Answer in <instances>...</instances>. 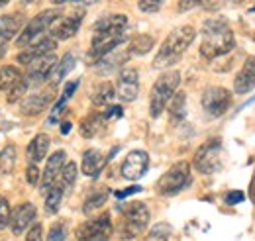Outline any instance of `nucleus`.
Here are the masks:
<instances>
[{
  "label": "nucleus",
  "mask_w": 255,
  "mask_h": 241,
  "mask_svg": "<svg viewBox=\"0 0 255 241\" xmlns=\"http://www.w3.org/2000/svg\"><path fill=\"white\" fill-rule=\"evenodd\" d=\"M236 47L234 31L222 18H210L202 24V43L200 55L204 59H216L230 53Z\"/></svg>",
  "instance_id": "obj_1"
},
{
  "label": "nucleus",
  "mask_w": 255,
  "mask_h": 241,
  "mask_svg": "<svg viewBox=\"0 0 255 241\" xmlns=\"http://www.w3.org/2000/svg\"><path fill=\"white\" fill-rule=\"evenodd\" d=\"M194 37H196V30L192 26L175 28L161 43L159 51L153 59V67L155 69H169V67L177 65L181 57L185 55V51L191 47Z\"/></svg>",
  "instance_id": "obj_2"
},
{
  "label": "nucleus",
  "mask_w": 255,
  "mask_h": 241,
  "mask_svg": "<svg viewBox=\"0 0 255 241\" xmlns=\"http://www.w3.org/2000/svg\"><path fill=\"white\" fill-rule=\"evenodd\" d=\"M181 85V73L177 71H167L155 81L151 94H149V114L151 118H159L171 98L177 94V89Z\"/></svg>",
  "instance_id": "obj_3"
},
{
  "label": "nucleus",
  "mask_w": 255,
  "mask_h": 241,
  "mask_svg": "<svg viewBox=\"0 0 255 241\" xmlns=\"http://www.w3.org/2000/svg\"><path fill=\"white\" fill-rule=\"evenodd\" d=\"M59 18H61V10H57V8L39 12L35 18H32V20L24 26V30L20 31V35H18V39H16V45L26 49V47H30L33 43H37V37L43 35L47 30H51L53 24H55Z\"/></svg>",
  "instance_id": "obj_4"
},
{
  "label": "nucleus",
  "mask_w": 255,
  "mask_h": 241,
  "mask_svg": "<svg viewBox=\"0 0 255 241\" xmlns=\"http://www.w3.org/2000/svg\"><path fill=\"white\" fill-rule=\"evenodd\" d=\"M149 224V208L143 202H131L124 208V218L120 224V238L133 240L137 238Z\"/></svg>",
  "instance_id": "obj_5"
},
{
  "label": "nucleus",
  "mask_w": 255,
  "mask_h": 241,
  "mask_svg": "<svg viewBox=\"0 0 255 241\" xmlns=\"http://www.w3.org/2000/svg\"><path fill=\"white\" fill-rule=\"evenodd\" d=\"M222 141L218 137L208 139L194 153V169L202 175H212L222 169Z\"/></svg>",
  "instance_id": "obj_6"
},
{
  "label": "nucleus",
  "mask_w": 255,
  "mask_h": 241,
  "mask_svg": "<svg viewBox=\"0 0 255 241\" xmlns=\"http://www.w3.org/2000/svg\"><path fill=\"white\" fill-rule=\"evenodd\" d=\"M126 30H112V31H98L93 37V43H91V49L87 53V59L89 63L96 65L98 61H102L106 55L114 53V49H118L120 43L126 41Z\"/></svg>",
  "instance_id": "obj_7"
},
{
  "label": "nucleus",
  "mask_w": 255,
  "mask_h": 241,
  "mask_svg": "<svg viewBox=\"0 0 255 241\" xmlns=\"http://www.w3.org/2000/svg\"><path fill=\"white\" fill-rule=\"evenodd\" d=\"M189 184H191V167L187 161H179L159 179L157 190L165 196H171V194L181 192Z\"/></svg>",
  "instance_id": "obj_8"
},
{
  "label": "nucleus",
  "mask_w": 255,
  "mask_h": 241,
  "mask_svg": "<svg viewBox=\"0 0 255 241\" xmlns=\"http://www.w3.org/2000/svg\"><path fill=\"white\" fill-rule=\"evenodd\" d=\"M112 220L108 214L96 216L93 220H87L77 228V240L79 241H108L112 238Z\"/></svg>",
  "instance_id": "obj_9"
},
{
  "label": "nucleus",
  "mask_w": 255,
  "mask_h": 241,
  "mask_svg": "<svg viewBox=\"0 0 255 241\" xmlns=\"http://www.w3.org/2000/svg\"><path fill=\"white\" fill-rule=\"evenodd\" d=\"M230 104H232V94L224 87H208L202 92V108L212 118L226 114Z\"/></svg>",
  "instance_id": "obj_10"
},
{
  "label": "nucleus",
  "mask_w": 255,
  "mask_h": 241,
  "mask_svg": "<svg viewBox=\"0 0 255 241\" xmlns=\"http://www.w3.org/2000/svg\"><path fill=\"white\" fill-rule=\"evenodd\" d=\"M147 167H149V155L145 151L135 149L126 155V159L120 167V173L128 181H137L147 173Z\"/></svg>",
  "instance_id": "obj_11"
},
{
  "label": "nucleus",
  "mask_w": 255,
  "mask_h": 241,
  "mask_svg": "<svg viewBox=\"0 0 255 241\" xmlns=\"http://www.w3.org/2000/svg\"><path fill=\"white\" fill-rule=\"evenodd\" d=\"M57 61L59 59L55 57V53H47V55H43V57L35 59L33 63L28 65L26 81H28L30 85H41V83L49 81V77H51V73H53V69H55Z\"/></svg>",
  "instance_id": "obj_12"
},
{
  "label": "nucleus",
  "mask_w": 255,
  "mask_h": 241,
  "mask_svg": "<svg viewBox=\"0 0 255 241\" xmlns=\"http://www.w3.org/2000/svg\"><path fill=\"white\" fill-rule=\"evenodd\" d=\"M139 92V77L135 69H120L118 73V83H116V94L124 100V102H131L137 98Z\"/></svg>",
  "instance_id": "obj_13"
},
{
  "label": "nucleus",
  "mask_w": 255,
  "mask_h": 241,
  "mask_svg": "<svg viewBox=\"0 0 255 241\" xmlns=\"http://www.w3.org/2000/svg\"><path fill=\"white\" fill-rule=\"evenodd\" d=\"M53 98H55V87H49V89H45V91H39L32 94V96H28L22 104H20V112L24 114V116H39L51 102H53Z\"/></svg>",
  "instance_id": "obj_14"
},
{
  "label": "nucleus",
  "mask_w": 255,
  "mask_h": 241,
  "mask_svg": "<svg viewBox=\"0 0 255 241\" xmlns=\"http://www.w3.org/2000/svg\"><path fill=\"white\" fill-rule=\"evenodd\" d=\"M65 161H67V155H65L63 149L55 151L47 159L45 169H43V177H41V184H39V190L41 192H47L57 182V179H59V175H61V171H63L65 167Z\"/></svg>",
  "instance_id": "obj_15"
},
{
  "label": "nucleus",
  "mask_w": 255,
  "mask_h": 241,
  "mask_svg": "<svg viewBox=\"0 0 255 241\" xmlns=\"http://www.w3.org/2000/svg\"><path fill=\"white\" fill-rule=\"evenodd\" d=\"M37 216V210L32 202H22L18 204L14 210H12V216H10V230L14 236H20L22 232H26L30 226L33 224Z\"/></svg>",
  "instance_id": "obj_16"
},
{
  "label": "nucleus",
  "mask_w": 255,
  "mask_h": 241,
  "mask_svg": "<svg viewBox=\"0 0 255 241\" xmlns=\"http://www.w3.org/2000/svg\"><path fill=\"white\" fill-rule=\"evenodd\" d=\"M83 18H85V12L83 10H77V14H71V16H65V18H59L55 24H53V28H51V37L57 41V39H69V37H73L79 28H81V24H83Z\"/></svg>",
  "instance_id": "obj_17"
},
{
  "label": "nucleus",
  "mask_w": 255,
  "mask_h": 241,
  "mask_svg": "<svg viewBox=\"0 0 255 241\" xmlns=\"http://www.w3.org/2000/svg\"><path fill=\"white\" fill-rule=\"evenodd\" d=\"M55 47H57V43H55L53 37L39 39L37 43H33L30 47H26L24 51H20V53L16 55V61H18L20 65H26V67H28V65L33 63L35 59H39V57H43V55H47V53H53Z\"/></svg>",
  "instance_id": "obj_18"
},
{
  "label": "nucleus",
  "mask_w": 255,
  "mask_h": 241,
  "mask_svg": "<svg viewBox=\"0 0 255 241\" xmlns=\"http://www.w3.org/2000/svg\"><path fill=\"white\" fill-rule=\"evenodd\" d=\"M255 89V55L244 63L242 71L236 75L234 81V91L238 94H248Z\"/></svg>",
  "instance_id": "obj_19"
},
{
  "label": "nucleus",
  "mask_w": 255,
  "mask_h": 241,
  "mask_svg": "<svg viewBox=\"0 0 255 241\" xmlns=\"http://www.w3.org/2000/svg\"><path fill=\"white\" fill-rule=\"evenodd\" d=\"M24 26V14L16 12V14H4L0 16V45L8 43L16 33Z\"/></svg>",
  "instance_id": "obj_20"
},
{
  "label": "nucleus",
  "mask_w": 255,
  "mask_h": 241,
  "mask_svg": "<svg viewBox=\"0 0 255 241\" xmlns=\"http://www.w3.org/2000/svg\"><path fill=\"white\" fill-rule=\"evenodd\" d=\"M106 161H108V159H106L98 149L85 151V153H83V173H85L87 177H91V179H96V177L102 173Z\"/></svg>",
  "instance_id": "obj_21"
},
{
  "label": "nucleus",
  "mask_w": 255,
  "mask_h": 241,
  "mask_svg": "<svg viewBox=\"0 0 255 241\" xmlns=\"http://www.w3.org/2000/svg\"><path fill=\"white\" fill-rule=\"evenodd\" d=\"M106 116L102 114V112H93V114H89L85 120L81 121V135L83 137H87V139H93L96 137L102 129H104V125H106Z\"/></svg>",
  "instance_id": "obj_22"
},
{
  "label": "nucleus",
  "mask_w": 255,
  "mask_h": 241,
  "mask_svg": "<svg viewBox=\"0 0 255 241\" xmlns=\"http://www.w3.org/2000/svg\"><path fill=\"white\" fill-rule=\"evenodd\" d=\"M47 151H49V137H47L45 133H37L32 141H30V145H28L26 153H28L30 163L37 165L39 161H43V159H45Z\"/></svg>",
  "instance_id": "obj_23"
},
{
  "label": "nucleus",
  "mask_w": 255,
  "mask_h": 241,
  "mask_svg": "<svg viewBox=\"0 0 255 241\" xmlns=\"http://www.w3.org/2000/svg\"><path fill=\"white\" fill-rule=\"evenodd\" d=\"M128 26V18L124 14H108V16H102L100 20H96L93 24V31H112V30H126Z\"/></svg>",
  "instance_id": "obj_24"
},
{
  "label": "nucleus",
  "mask_w": 255,
  "mask_h": 241,
  "mask_svg": "<svg viewBox=\"0 0 255 241\" xmlns=\"http://www.w3.org/2000/svg\"><path fill=\"white\" fill-rule=\"evenodd\" d=\"M75 65H77V57H75L73 53H65L63 57L57 61V65H55V69H53V73H51V77H49L51 87L59 85L65 77L75 69Z\"/></svg>",
  "instance_id": "obj_25"
},
{
  "label": "nucleus",
  "mask_w": 255,
  "mask_h": 241,
  "mask_svg": "<svg viewBox=\"0 0 255 241\" xmlns=\"http://www.w3.org/2000/svg\"><path fill=\"white\" fill-rule=\"evenodd\" d=\"M155 39L153 35H147V33H137L129 39V45H128V53L129 55H145L151 51Z\"/></svg>",
  "instance_id": "obj_26"
},
{
  "label": "nucleus",
  "mask_w": 255,
  "mask_h": 241,
  "mask_svg": "<svg viewBox=\"0 0 255 241\" xmlns=\"http://www.w3.org/2000/svg\"><path fill=\"white\" fill-rule=\"evenodd\" d=\"M77 89H79V81H71V83H67V85H65L63 92H61L59 100L55 102V106H53V112H51V116H49V123H51V125H53V123H57L59 116L63 114L65 104L69 102V98L75 94V91H77Z\"/></svg>",
  "instance_id": "obj_27"
},
{
  "label": "nucleus",
  "mask_w": 255,
  "mask_h": 241,
  "mask_svg": "<svg viewBox=\"0 0 255 241\" xmlns=\"http://www.w3.org/2000/svg\"><path fill=\"white\" fill-rule=\"evenodd\" d=\"M22 79V73L14 65H2L0 67V92H10L12 87Z\"/></svg>",
  "instance_id": "obj_28"
},
{
  "label": "nucleus",
  "mask_w": 255,
  "mask_h": 241,
  "mask_svg": "<svg viewBox=\"0 0 255 241\" xmlns=\"http://www.w3.org/2000/svg\"><path fill=\"white\" fill-rule=\"evenodd\" d=\"M169 116L173 123H179L187 116V96L185 92H177L169 102Z\"/></svg>",
  "instance_id": "obj_29"
},
{
  "label": "nucleus",
  "mask_w": 255,
  "mask_h": 241,
  "mask_svg": "<svg viewBox=\"0 0 255 241\" xmlns=\"http://www.w3.org/2000/svg\"><path fill=\"white\" fill-rule=\"evenodd\" d=\"M16 159H18L16 145L8 143L6 147H2V151H0V175H10L16 167Z\"/></svg>",
  "instance_id": "obj_30"
},
{
  "label": "nucleus",
  "mask_w": 255,
  "mask_h": 241,
  "mask_svg": "<svg viewBox=\"0 0 255 241\" xmlns=\"http://www.w3.org/2000/svg\"><path fill=\"white\" fill-rule=\"evenodd\" d=\"M63 194L65 190L55 182L47 192H45V212L47 214H55L61 208V202H63Z\"/></svg>",
  "instance_id": "obj_31"
},
{
  "label": "nucleus",
  "mask_w": 255,
  "mask_h": 241,
  "mask_svg": "<svg viewBox=\"0 0 255 241\" xmlns=\"http://www.w3.org/2000/svg\"><path fill=\"white\" fill-rule=\"evenodd\" d=\"M128 51H122V53H110V55H106L102 61H98L96 63V67H98V73L100 75H104V73H112V71H116L122 63H126L128 61Z\"/></svg>",
  "instance_id": "obj_32"
},
{
  "label": "nucleus",
  "mask_w": 255,
  "mask_h": 241,
  "mask_svg": "<svg viewBox=\"0 0 255 241\" xmlns=\"http://www.w3.org/2000/svg\"><path fill=\"white\" fill-rule=\"evenodd\" d=\"M114 87L110 85V83H102L100 87H96L95 92H93V104L95 106H108L110 102H112V98H114Z\"/></svg>",
  "instance_id": "obj_33"
},
{
  "label": "nucleus",
  "mask_w": 255,
  "mask_h": 241,
  "mask_svg": "<svg viewBox=\"0 0 255 241\" xmlns=\"http://www.w3.org/2000/svg\"><path fill=\"white\" fill-rule=\"evenodd\" d=\"M106 200H108V190H106V188L96 190V192H93V194H91V196L85 200L83 212H85V214H93L95 210L102 208V206L106 204Z\"/></svg>",
  "instance_id": "obj_34"
},
{
  "label": "nucleus",
  "mask_w": 255,
  "mask_h": 241,
  "mask_svg": "<svg viewBox=\"0 0 255 241\" xmlns=\"http://www.w3.org/2000/svg\"><path fill=\"white\" fill-rule=\"evenodd\" d=\"M75 181H77V165H75L73 161H69V163H65L63 171H61V175H59V179H57V184L67 192V190L73 188Z\"/></svg>",
  "instance_id": "obj_35"
},
{
  "label": "nucleus",
  "mask_w": 255,
  "mask_h": 241,
  "mask_svg": "<svg viewBox=\"0 0 255 241\" xmlns=\"http://www.w3.org/2000/svg\"><path fill=\"white\" fill-rule=\"evenodd\" d=\"M28 87H30V83L26 81V77H22V79L12 87V91L8 92V102H18V100L28 92Z\"/></svg>",
  "instance_id": "obj_36"
},
{
  "label": "nucleus",
  "mask_w": 255,
  "mask_h": 241,
  "mask_svg": "<svg viewBox=\"0 0 255 241\" xmlns=\"http://www.w3.org/2000/svg\"><path fill=\"white\" fill-rule=\"evenodd\" d=\"M10 216H12V210L8 200L0 196V230H6V226H10Z\"/></svg>",
  "instance_id": "obj_37"
},
{
  "label": "nucleus",
  "mask_w": 255,
  "mask_h": 241,
  "mask_svg": "<svg viewBox=\"0 0 255 241\" xmlns=\"http://www.w3.org/2000/svg\"><path fill=\"white\" fill-rule=\"evenodd\" d=\"M65 238H67V228H65L63 222L53 224L49 234H47V241H65Z\"/></svg>",
  "instance_id": "obj_38"
},
{
  "label": "nucleus",
  "mask_w": 255,
  "mask_h": 241,
  "mask_svg": "<svg viewBox=\"0 0 255 241\" xmlns=\"http://www.w3.org/2000/svg\"><path fill=\"white\" fill-rule=\"evenodd\" d=\"M171 236V226L169 224H157L153 230H151V238H157V240H169Z\"/></svg>",
  "instance_id": "obj_39"
},
{
  "label": "nucleus",
  "mask_w": 255,
  "mask_h": 241,
  "mask_svg": "<svg viewBox=\"0 0 255 241\" xmlns=\"http://www.w3.org/2000/svg\"><path fill=\"white\" fill-rule=\"evenodd\" d=\"M26 241H43V226L37 222V224H33L32 228L28 230V234H26Z\"/></svg>",
  "instance_id": "obj_40"
},
{
  "label": "nucleus",
  "mask_w": 255,
  "mask_h": 241,
  "mask_svg": "<svg viewBox=\"0 0 255 241\" xmlns=\"http://www.w3.org/2000/svg\"><path fill=\"white\" fill-rule=\"evenodd\" d=\"M26 179H28V182H30L32 186H35V184L39 182V169H37V165H33V163L28 165V169H26Z\"/></svg>",
  "instance_id": "obj_41"
},
{
  "label": "nucleus",
  "mask_w": 255,
  "mask_h": 241,
  "mask_svg": "<svg viewBox=\"0 0 255 241\" xmlns=\"http://www.w3.org/2000/svg\"><path fill=\"white\" fill-rule=\"evenodd\" d=\"M163 6L161 2H145V0H141V2H137V8L141 10V12H147V14H153V12H159V8Z\"/></svg>",
  "instance_id": "obj_42"
},
{
  "label": "nucleus",
  "mask_w": 255,
  "mask_h": 241,
  "mask_svg": "<svg viewBox=\"0 0 255 241\" xmlns=\"http://www.w3.org/2000/svg\"><path fill=\"white\" fill-rule=\"evenodd\" d=\"M244 198H246V196H244L242 190H234V192H228V194H226V204L236 206V204H240Z\"/></svg>",
  "instance_id": "obj_43"
},
{
  "label": "nucleus",
  "mask_w": 255,
  "mask_h": 241,
  "mask_svg": "<svg viewBox=\"0 0 255 241\" xmlns=\"http://www.w3.org/2000/svg\"><path fill=\"white\" fill-rule=\"evenodd\" d=\"M141 190V186H129L126 190H120V192H116V198L118 200H124L128 196H131V194H135V192H139Z\"/></svg>",
  "instance_id": "obj_44"
},
{
  "label": "nucleus",
  "mask_w": 255,
  "mask_h": 241,
  "mask_svg": "<svg viewBox=\"0 0 255 241\" xmlns=\"http://www.w3.org/2000/svg\"><path fill=\"white\" fill-rule=\"evenodd\" d=\"M198 2H179V12H185V10H191V8H196Z\"/></svg>",
  "instance_id": "obj_45"
},
{
  "label": "nucleus",
  "mask_w": 255,
  "mask_h": 241,
  "mask_svg": "<svg viewBox=\"0 0 255 241\" xmlns=\"http://www.w3.org/2000/svg\"><path fill=\"white\" fill-rule=\"evenodd\" d=\"M198 6H202V8H206V10H216V8H220L222 4H220V2H198Z\"/></svg>",
  "instance_id": "obj_46"
},
{
  "label": "nucleus",
  "mask_w": 255,
  "mask_h": 241,
  "mask_svg": "<svg viewBox=\"0 0 255 241\" xmlns=\"http://www.w3.org/2000/svg\"><path fill=\"white\" fill-rule=\"evenodd\" d=\"M250 200L255 204V171H254V177H252V182H250Z\"/></svg>",
  "instance_id": "obj_47"
},
{
  "label": "nucleus",
  "mask_w": 255,
  "mask_h": 241,
  "mask_svg": "<svg viewBox=\"0 0 255 241\" xmlns=\"http://www.w3.org/2000/svg\"><path fill=\"white\" fill-rule=\"evenodd\" d=\"M71 131V121H63V125H61V133H69Z\"/></svg>",
  "instance_id": "obj_48"
},
{
  "label": "nucleus",
  "mask_w": 255,
  "mask_h": 241,
  "mask_svg": "<svg viewBox=\"0 0 255 241\" xmlns=\"http://www.w3.org/2000/svg\"><path fill=\"white\" fill-rule=\"evenodd\" d=\"M252 12H255V6H254V8H252Z\"/></svg>",
  "instance_id": "obj_49"
}]
</instances>
